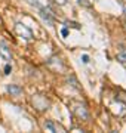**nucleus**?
I'll list each match as a JSON object with an SVG mask.
<instances>
[{"label":"nucleus","instance_id":"f257e3e1","mask_svg":"<svg viewBox=\"0 0 126 133\" xmlns=\"http://www.w3.org/2000/svg\"><path fill=\"white\" fill-rule=\"evenodd\" d=\"M15 33L18 34L21 38H24V40H31L33 38V31L28 27H25L24 24H21V22L15 24Z\"/></svg>","mask_w":126,"mask_h":133},{"label":"nucleus","instance_id":"f03ea898","mask_svg":"<svg viewBox=\"0 0 126 133\" xmlns=\"http://www.w3.org/2000/svg\"><path fill=\"white\" fill-rule=\"evenodd\" d=\"M39 15L42 16V19H43V21L49 25V27H53V18H55V15H53V12L51 9L45 8V6H42V8L39 9Z\"/></svg>","mask_w":126,"mask_h":133},{"label":"nucleus","instance_id":"7ed1b4c3","mask_svg":"<svg viewBox=\"0 0 126 133\" xmlns=\"http://www.w3.org/2000/svg\"><path fill=\"white\" fill-rule=\"evenodd\" d=\"M0 56L3 58L6 62L12 61V52H10L9 46H8L5 42H0Z\"/></svg>","mask_w":126,"mask_h":133},{"label":"nucleus","instance_id":"20e7f679","mask_svg":"<svg viewBox=\"0 0 126 133\" xmlns=\"http://www.w3.org/2000/svg\"><path fill=\"white\" fill-rule=\"evenodd\" d=\"M73 111H74V114L77 115L79 118H82V120H87V118H89V114H87V109H86L85 105L77 104V105H76V108H73Z\"/></svg>","mask_w":126,"mask_h":133},{"label":"nucleus","instance_id":"39448f33","mask_svg":"<svg viewBox=\"0 0 126 133\" xmlns=\"http://www.w3.org/2000/svg\"><path fill=\"white\" fill-rule=\"evenodd\" d=\"M6 90L8 93H10L12 96H20L22 93V89H21L18 84H8L6 86Z\"/></svg>","mask_w":126,"mask_h":133},{"label":"nucleus","instance_id":"423d86ee","mask_svg":"<svg viewBox=\"0 0 126 133\" xmlns=\"http://www.w3.org/2000/svg\"><path fill=\"white\" fill-rule=\"evenodd\" d=\"M117 59L123 64V65H126V49L122 48L119 52H117Z\"/></svg>","mask_w":126,"mask_h":133},{"label":"nucleus","instance_id":"0eeeda50","mask_svg":"<svg viewBox=\"0 0 126 133\" xmlns=\"http://www.w3.org/2000/svg\"><path fill=\"white\" fill-rule=\"evenodd\" d=\"M25 2H27L28 5H31V6H33V8H36V9H37V10H39L40 8H42V6H43V5H42V3H40V2H39V0H25Z\"/></svg>","mask_w":126,"mask_h":133},{"label":"nucleus","instance_id":"6e6552de","mask_svg":"<svg viewBox=\"0 0 126 133\" xmlns=\"http://www.w3.org/2000/svg\"><path fill=\"white\" fill-rule=\"evenodd\" d=\"M64 25H65L67 28L73 27V28H76V30H80V25H79L77 22H70V21H65V22H64Z\"/></svg>","mask_w":126,"mask_h":133},{"label":"nucleus","instance_id":"1a4fd4ad","mask_svg":"<svg viewBox=\"0 0 126 133\" xmlns=\"http://www.w3.org/2000/svg\"><path fill=\"white\" fill-rule=\"evenodd\" d=\"M45 127L48 129V130H51V132H56V127H55V124L52 121H46L45 123Z\"/></svg>","mask_w":126,"mask_h":133},{"label":"nucleus","instance_id":"9d476101","mask_svg":"<svg viewBox=\"0 0 126 133\" xmlns=\"http://www.w3.org/2000/svg\"><path fill=\"white\" fill-rule=\"evenodd\" d=\"M79 5H83V6H86V8H91V3H89L87 0H79Z\"/></svg>","mask_w":126,"mask_h":133},{"label":"nucleus","instance_id":"9b49d317","mask_svg":"<svg viewBox=\"0 0 126 133\" xmlns=\"http://www.w3.org/2000/svg\"><path fill=\"white\" fill-rule=\"evenodd\" d=\"M10 71H12V66H10L9 64H8V65L5 66V74H6V76H9V74H10Z\"/></svg>","mask_w":126,"mask_h":133},{"label":"nucleus","instance_id":"f8f14e48","mask_svg":"<svg viewBox=\"0 0 126 133\" xmlns=\"http://www.w3.org/2000/svg\"><path fill=\"white\" fill-rule=\"evenodd\" d=\"M82 61H83V64H89V55H83Z\"/></svg>","mask_w":126,"mask_h":133},{"label":"nucleus","instance_id":"ddd939ff","mask_svg":"<svg viewBox=\"0 0 126 133\" xmlns=\"http://www.w3.org/2000/svg\"><path fill=\"white\" fill-rule=\"evenodd\" d=\"M55 3H56V5H59V6H64L67 2H65V0H55Z\"/></svg>","mask_w":126,"mask_h":133},{"label":"nucleus","instance_id":"4468645a","mask_svg":"<svg viewBox=\"0 0 126 133\" xmlns=\"http://www.w3.org/2000/svg\"><path fill=\"white\" fill-rule=\"evenodd\" d=\"M67 34H68V31H67V27H65V28H62V36H64V37H65Z\"/></svg>","mask_w":126,"mask_h":133},{"label":"nucleus","instance_id":"2eb2a0df","mask_svg":"<svg viewBox=\"0 0 126 133\" xmlns=\"http://www.w3.org/2000/svg\"><path fill=\"white\" fill-rule=\"evenodd\" d=\"M125 28H126V18H125Z\"/></svg>","mask_w":126,"mask_h":133}]
</instances>
